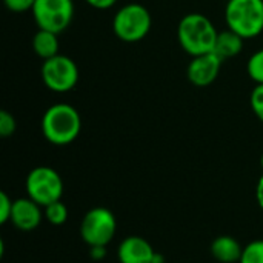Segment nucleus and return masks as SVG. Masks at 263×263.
<instances>
[{"label":"nucleus","mask_w":263,"mask_h":263,"mask_svg":"<svg viewBox=\"0 0 263 263\" xmlns=\"http://www.w3.org/2000/svg\"><path fill=\"white\" fill-rule=\"evenodd\" d=\"M116 231V216L103 206L89 210L80 223V237L89 247H106L114 239Z\"/></svg>","instance_id":"423d86ee"},{"label":"nucleus","mask_w":263,"mask_h":263,"mask_svg":"<svg viewBox=\"0 0 263 263\" xmlns=\"http://www.w3.org/2000/svg\"><path fill=\"white\" fill-rule=\"evenodd\" d=\"M260 163H262V168H263V156H262V159H260Z\"/></svg>","instance_id":"393cba45"},{"label":"nucleus","mask_w":263,"mask_h":263,"mask_svg":"<svg viewBox=\"0 0 263 263\" xmlns=\"http://www.w3.org/2000/svg\"><path fill=\"white\" fill-rule=\"evenodd\" d=\"M251 109L256 114V117L263 123V85H257L250 97Z\"/></svg>","instance_id":"6ab92c4d"},{"label":"nucleus","mask_w":263,"mask_h":263,"mask_svg":"<svg viewBox=\"0 0 263 263\" xmlns=\"http://www.w3.org/2000/svg\"><path fill=\"white\" fill-rule=\"evenodd\" d=\"M219 31L214 23L202 12L183 15L177 26V40L182 49L191 57L214 52Z\"/></svg>","instance_id":"f257e3e1"},{"label":"nucleus","mask_w":263,"mask_h":263,"mask_svg":"<svg viewBox=\"0 0 263 263\" xmlns=\"http://www.w3.org/2000/svg\"><path fill=\"white\" fill-rule=\"evenodd\" d=\"M59 46H60L59 34H55V32H51L46 29H39L32 37V49L43 60H48V59L57 55Z\"/></svg>","instance_id":"4468645a"},{"label":"nucleus","mask_w":263,"mask_h":263,"mask_svg":"<svg viewBox=\"0 0 263 263\" xmlns=\"http://www.w3.org/2000/svg\"><path fill=\"white\" fill-rule=\"evenodd\" d=\"M43 214H45V219L51 225H55V227H60L68 220V208L62 200H57V202L45 206Z\"/></svg>","instance_id":"2eb2a0df"},{"label":"nucleus","mask_w":263,"mask_h":263,"mask_svg":"<svg viewBox=\"0 0 263 263\" xmlns=\"http://www.w3.org/2000/svg\"><path fill=\"white\" fill-rule=\"evenodd\" d=\"M243 42H245V39L240 37L239 34H236L234 31H231V29L222 31V32H219V35H217L216 46H214V52H216L222 60L236 57V55H239V54L242 52V49H243Z\"/></svg>","instance_id":"ddd939ff"},{"label":"nucleus","mask_w":263,"mask_h":263,"mask_svg":"<svg viewBox=\"0 0 263 263\" xmlns=\"http://www.w3.org/2000/svg\"><path fill=\"white\" fill-rule=\"evenodd\" d=\"M26 194L40 206H48L63 196V180L60 174L51 166H35L25 180Z\"/></svg>","instance_id":"39448f33"},{"label":"nucleus","mask_w":263,"mask_h":263,"mask_svg":"<svg viewBox=\"0 0 263 263\" xmlns=\"http://www.w3.org/2000/svg\"><path fill=\"white\" fill-rule=\"evenodd\" d=\"M153 25L148 8L140 3H128L122 6L112 18V31L116 37L126 43L143 40Z\"/></svg>","instance_id":"20e7f679"},{"label":"nucleus","mask_w":263,"mask_h":263,"mask_svg":"<svg viewBox=\"0 0 263 263\" xmlns=\"http://www.w3.org/2000/svg\"><path fill=\"white\" fill-rule=\"evenodd\" d=\"M85 2L96 9H109L117 3V0H85Z\"/></svg>","instance_id":"4be33fe9"},{"label":"nucleus","mask_w":263,"mask_h":263,"mask_svg":"<svg viewBox=\"0 0 263 263\" xmlns=\"http://www.w3.org/2000/svg\"><path fill=\"white\" fill-rule=\"evenodd\" d=\"M42 80L52 92H68L76 88L79 82V68L76 62L63 54H57L42 65Z\"/></svg>","instance_id":"0eeeda50"},{"label":"nucleus","mask_w":263,"mask_h":263,"mask_svg":"<svg viewBox=\"0 0 263 263\" xmlns=\"http://www.w3.org/2000/svg\"><path fill=\"white\" fill-rule=\"evenodd\" d=\"M222 62L223 60L216 52H206L193 57L186 68L188 80L199 88L210 86L217 79L222 68Z\"/></svg>","instance_id":"1a4fd4ad"},{"label":"nucleus","mask_w":263,"mask_h":263,"mask_svg":"<svg viewBox=\"0 0 263 263\" xmlns=\"http://www.w3.org/2000/svg\"><path fill=\"white\" fill-rule=\"evenodd\" d=\"M256 199H257L259 206L263 210V176L259 179L257 186H256Z\"/></svg>","instance_id":"5701e85b"},{"label":"nucleus","mask_w":263,"mask_h":263,"mask_svg":"<svg viewBox=\"0 0 263 263\" xmlns=\"http://www.w3.org/2000/svg\"><path fill=\"white\" fill-rule=\"evenodd\" d=\"M31 12L39 29L60 34L74 18V3L72 0H35Z\"/></svg>","instance_id":"6e6552de"},{"label":"nucleus","mask_w":263,"mask_h":263,"mask_svg":"<svg viewBox=\"0 0 263 263\" xmlns=\"http://www.w3.org/2000/svg\"><path fill=\"white\" fill-rule=\"evenodd\" d=\"M42 208L43 206H40L29 197L15 199L12 203V213H11L12 225L17 230L25 231V233L34 231L40 225V222L45 216Z\"/></svg>","instance_id":"9d476101"},{"label":"nucleus","mask_w":263,"mask_h":263,"mask_svg":"<svg viewBox=\"0 0 263 263\" xmlns=\"http://www.w3.org/2000/svg\"><path fill=\"white\" fill-rule=\"evenodd\" d=\"M82 129L79 111L69 103H55L49 106L42 117L43 137L57 146L72 143Z\"/></svg>","instance_id":"f03ea898"},{"label":"nucleus","mask_w":263,"mask_h":263,"mask_svg":"<svg viewBox=\"0 0 263 263\" xmlns=\"http://www.w3.org/2000/svg\"><path fill=\"white\" fill-rule=\"evenodd\" d=\"M211 254L220 263H236L240 262L243 248L237 242V239L231 236H219L211 243Z\"/></svg>","instance_id":"f8f14e48"},{"label":"nucleus","mask_w":263,"mask_h":263,"mask_svg":"<svg viewBox=\"0 0 263 263\" xmlns=\"http://www.w3.org/2000/svg\"><path fill=\"white\" fill-rule=\"evenodd\" d=\"M225 22L245 40L257 37L263 31V0H228Z\"/></svg>","instance_id":"7ed1b4c3"},{"label":"nucleus","mask_w":263,"mask_h":263,"mask_svg":"<svg viewBox=\"0 0 263 263\" xmlns=\"http://www.w3.org/2000/svg\"><path fill=\"white\" fill-rule=\"evenodd\" d=\"M247 72L257 85H263V48L250 57L247 63Z\"/></svg>","instance_id":"dca6fc26"},{"label":"nucleus","mask_w":263,"mask_h":263,"mask_svg":"<svg viewBox=\"0 0 263 263\" xmlns=\"http://www.w3.org/2000/svg\"><path fill=\"white\" fill-rule=\"evenodd\" d=\"M239 263H263V240L250 242L243 248Z\"/></svg>","instance_id":"f3484780"},{"label":"nucleus","mask_w":263,"mask_h":263,"mask_svg":"<svg viewBox=\"0 0 263 263\" xmlns=\"http://www.w3.org/2000/svg\"><path fill=\"white\" fill-rule=\"evenodd\" d=\"M156 254L153 245L140 236L123 239L117 250V259L120 263H154Z\"/></svg>","instance_id":"9b49d317"},{"label":"nucleus","mask_w":263,"mask_h":263,"mask_svg":"<svg viewBox=\"0 0 263 263\" xmlns=\"http://www.w3.org/2000/svg\"><path fill=\"white\" fill-rule=\"evenodd\" d=\"M17 123L15 119L11 112H8L6 109L0 111V136L2 137H9L15 133Z\"/></svg>","instance_id":"a211bd4d"},{"label":"nucleus","mask_w":263,"mask_h":263,"mask_svg":"<svg viewBox=\"0 0 263 263\" xmlns=\"http://www.w3.org/2000/svg\"><path fill=\"white\" fill-rule=\"evenodd\" d=\"M3 3L11 12H25L32 11L35 0H3Z\"/></svg>","instance_id":"412c9836"},{"label":"nucleus","mask_w":263,"mask_h":263,"mask_svg":"<svg viewBox=\"0 0 263 263\" xmlns=\"http://www.w3.org/2000/svg\"><path fill=\"white\" fill-rule=\"evenodd\" d=\"M12 203H14V200H11L9 196L5 191H2L0 193V223L2 225L11 220Z\"/></svg>","instance_id":"aec40b11"},{"label":"nucleus","mask_w":263,"mask_h":263,"mask_svg":"<svg viewBox=\"0 0 263 263\" xmlns=\"http://www.w3.org/2000/svg\"><path fill=\"white\" fill-rule=\"evenodd\" d=\"M91 256L94 259H102L105 257V247H91Z\"/></svg>","instance_id":"b1692460"}]
</instances>
